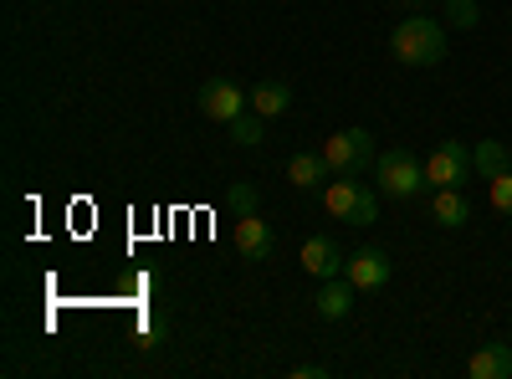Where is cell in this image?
Here are the masks:
<instances>
[{"label":"cell","instance_id":"cell-7","mask_svg":"<svg viewBox=\"0 0 512 379\" xmlns=\"http://www.w3.org/2000/svg\"><path fill=\"white\" fill-rule=\"evenodd\" d=\"M344 251H338V241H328V236H308L303 241V251H297V267H303L308 277H318V282H328V277H344Z\"/></svg>","mask_w":512,"mask_h":379},{"label":"cell","instance_id":"cell-2","mask_svg":"<svg viewBox=\"0 0 512 379\" xmlns=\"http://www.w3.org/2000/svg\"><path fill=\"white\" fill-rule=\"evenodd\" d=\"M323 164H328V175H338V180H364L369 170H374V134L369 129H338V134H328L323 139Z\"/></svg>","mask_w":512,"mask_h":379},{"label":"cell","instance_id":"cell-17","mask_svg":"<svg viewBox=\"0 0 512 379\" xmlns=\"http://www.w3.org/2000/svg\"><path fill=\"white\" fill-rule=\"evenodd\" d=\"M441 16H446V26H456V31H472L477 16H482V6H477V0H441Z\"/></svg>","mask_w":512,"mask_h":379},{"label":"cell","instance_id":"cell-15","mask_svg":"<svg viewBox=\"0 0 512 379\" xmlns=\"http://www.w3.org/2000/svg\"><path fill=\"white\" fill-rule=\"evenodd\" d=\"M472 164H477V175H482V180H492V175L512 170V149H502L497 139H482V144L472 149Z\"/></svg>","mask_w":512,"mask_h":379},{"label":"cell","instance_id":"cell-14","mask_svg":"<svg viewBox=\"0 0 512 379\" xmlns=\"http://www.w3.org/2000/svg\"><path fill=\"white\" fill-rule=\"evenodd\" d=\"M287 180H292L297 190H313L318 180H333V175H328V164H323V154L303 149V154H292V159H287Z\"/></svg>","mask_w":512,"mask_h":379},{"label":"cell","instance_id":"cell-9","mask_svg":"<svg viewBox=\"0 0 512 379\" xmlns=\"http://www.w3.org/2000/svg\"><path fill=\"white\" fill-rule=\"evenodd\" d=\"M390 257H384V251L379 246H359L354 251V257L344 262V277L359 287V292H374V287H384V282H390Z\"/></svg>","mask_w":512,"mask_h":379},{"label":"cell","instance_id":"cell-5","mask_svg":"<svg viewBox=\"0 0 512 379\" xmlns=\"http://www.w3.org/2000/svg\"><path fill=\"white\" fill-rule=\"evenodd\" d=\"M472 149H466L461 139H441V149L425 159V180H431V190H446V185H466L472 180Z\"/></svg>","mask_w":512,"mask_h":379},{"label":"cell","instance_id":"cell-20","mask_svg":"<svg viewBox=\"0 0 512 379\" xmlns=\"http://www.w3.org/2000/svg\"><path fill=\"white\" fill-rule=\"evenodd\" d=\"M328 369L323 364H292V379H323Z\"/></svg>","mask_w":512,"mask_h":379},{"label":"cell","instance_id":"cell-18","mask_svg":"<svg viewBox=\"0 0 512 379\" xmlns=\"http://www.w3.org/2000/svg\"><path fill=\"white\" fill-rule=\"evenodd\" d=\"M487 200H492L497 216H507V221H512V170H502V175H492V180H487Z\"/></svg>","mask_w":512,"mask_h":379},{"label":"cell","instance_id":"cell-6","mask_svg":"<svg viewBox=\"0 0 512 379\" xmlns=\"http://www.w3.org/2000/svg\"><path fill=\"white\" fill-rule=\"evenodd\" d=\"M195 103H200V113L210 123H231V118H241L251 108V93H241L236 82H226V77H210L205 88L195 93Z\"/></svg>","mask_w":512,"mask_h":379},{"label":"cell","instance_id":"cell-8","mask_svg":"<svg viewBox=\"0 0 512 379\" xmlns=\"http://www.w3.org/2000/svg\"><path fill=\"white\" fill-rule=\"evenodd\" d=\"M236 251L246 262H272L277 257V236H272V226L256 216V210L251 216H236Z\"/></svg>","mask_w":512,"mask_h":379},{"label":"cell","instance_id":"cell-4","mask_svg":"<svg viewBox=\"0 0 512 379\" xmlns=\"http://www.w3.org/2000/svg\"><path fill=\"white\" fill-rule=\"evenodd\" d=\"M323 210L344 226H374L379 221V195L364 180H338L333 175L328 190H323Z\"/></svg>","mask_w":512,"mask_h":379},{"label":"cell","instance_id":"cell-1","mask_svg":"<svg viewBox=\"0 0 512 379\" xmlns=\"http://www.w3.org/2000/svg\"><path fill=\"white\" fill-rule=\"evenodd\" d=\"M390 52L405 67H441L446 62V21L431 16H405L390 36Z\"/></svg>","mask_w":512,"mask_h":379},{"label":"cell","instance_id":"cell-16","mask_svg":"<svg viewBox=\"0 0 512 379\" xmlns=\"http://www.w3.org/2000/svg\"><path fill=\"white\" fill-rule=\"evenodd\" d=\"M226 129H231V139H236V144H246V149H251V144H262V139H267V118L246 108L241 118H231V123H226Z\"/></svg>","mask_w":512,"mask_h":379},{"label":"cell","instance_id":"cell-11","mask_svg":"<svg viewBox=\"0 0 512 379\" xmlns=\"http://www.w3.org/2000/svg\"><path fill=\"white\" fill-rule=\"evenodd\" d=\"M466 374H472V379H512V344L507 339L482 344L472 359H466Z\"/></svg>","mask_w":512,"mask_h":379},{"label":"cell","instance_id":"cell-19","mask_svg":"<svg viewBox=\"0 0 512 379\" xmlns=\"http://www.w3.org/2000/svg\"><path fill=\"white\" fill-rule=\"evenodd\" d=\"M226 210H236V216H251V210H256V190H251V185H231V190H226Z\"/></svg>","mask_w":512,"mask_h":379},{"label":"cell","instance_id":"cell-10","mask_svg":"<svg viewBox=\"0 0 512 379\" xmlns=\"http://www.w3.org/2000/svg\"><path fill=\"white\" fill-rule=\"evenodd\" d=\"M354 298H359V287H354L349 277H328V282L318 287L313 308H318L323 323H338V318H349V313H354Z\"/></svg>","mask_w":512,"mask_h":379},{"label":"cell","instance_id":"cell-13","mask_svg":"<svg viewBox=\"0 0 512 379\" xmlns=\"http://www.w3.org/2000/svg\"><path fill=\"white\" fill-rule=\"evenodd\" d=\"M287 108H292V88H287V82H256V88H251V113L282 118Z\"/></svg>","mask_w":512,"mask_h":379},{"label":"cell","instance_id":"cell-12","mask_svg":"<svg viewBox=\"0 0 512 379\" xmlns=\"http://www.w3.org/2000/svg\"><path fill=\"white\" fill-rule=\"evenodd\" d=\"M431 216L446 226V231H456V226H466L477 216V205L461 195V185H446V190H436V200H431Z\"/></svg>","mask_w":512,"mask_h":379},{"label":"cell","instance_id":"cell-3","mask_svg":"<svg viewBox=\"0 0 512 379\" xmlns=\"http://www.w3.org/2000/svg\"><path fill=\"white\" fill-rule=\"evenodd\" d=\"M374 180H379V195H390V200H415V195L431 190L425 159H415L410 149H384L374 159Z\"/></svg>","mask_w":512,"mask_h":379}]
</instances>
